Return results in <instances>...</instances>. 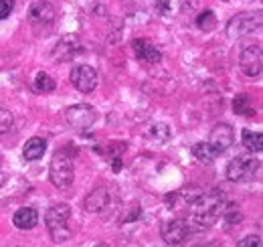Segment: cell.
<instances>
[{"mask_svg": "<svg viewBox=\"0 0 263 247\" xmlns=\"http://www.w3.org/2000/svg\"><path fill=\"white\" fill-rule=\"evenodd\" d=\"M225 205H227V197L221 192V190H211V192H202V197L198 199L195 205H191L195 211H193V217H191V221H186V223H195L197 225V229H204V227H209L211 223H215L221 213H223V209H225Z\"/></svg>", "mask_w": 263, "mask_h": 247, "instance_id": "cell-1", "label": "cell"}, {"mask_svg": "<svg viewBox=\"0 0 263 247\" xmlns=\"http://www.w3.org/2000/svg\"><path fill=\"white\" fill-rule=\"evenodd\" d=\"M71 217V207L65 203H59V205H53L47 209L45 213V225L53 237L55 243H63L71 237V229L67 227V221Z\"/></svg>", "mask_w": 263, "mask_h": 247, "instance_id": "cell-2", "label": "cell"}, {"mask_svg": "<svg viewBox=\"0 0 263 247\" xmlns=\"http://www.w3.org/2000/svg\"><path fill=\"white\" fill-rule=\"evenodd\" d=\"M49 179L59 190H65V188L73 185V179H75L73 156L69 154L67 150L55 152L53 160H51V168H49Z\"/></svg>", "mask_w": 263, "mask_h": 247, "instance_id": "cell-3", "label": "cell"}, {"mask_svg": "<svg viewBox=\"0 0 263 247\" xmlns=\"http://www.w3.org/2000/svg\"><path fill=\"white\" fill-rule=\"evenodd\" d=\"M259 170V162L257 158L247 154L235 156L227 166V179L231 183H241V181H251L255 177V172Z\"/></svg>", "mask_w": 263, "mask_h": 247, "instance_id": "cell-4", "label": "cell"}, {"mask_svg": "<svg viewBox=\"0 0 263 247\" xmlns=\"http://www.w3.org/2000/svg\"><path fill=\"white\" fill-rule=\"evenodd\" d=\"M259 27H261V14L259 12H241L229 21L227 34H229V39L235 41V39H241V37L255 32Z\"/></svg>", "mask_w": 263, "mask_h": 247, "instance_id": "cell-5", "label": "cell"}, {"mask_svg": "<svg viewBox=\"0 0 263 247\" xmlns=\"http://www.w3.org/2000/svg\"><path fill=\"white\" fill-rule=\"evenodd\" d=\"M239 65H241V69H243V73L247 77H259L261 75V65H263L261 47L257 43H247L241 49Z\"/></svg>", "mask_w": 263, "mask_h": 247, "instance_id": "cell-6", "label": "cell"}, {"mask_svg": "<svg viewBox=\"0 0 263 247\" xmlns=\"http://www.w3.org/2000/svg\"><path fill=\"white\" fill-rule=\"evenodd\" d=\"M160 235L168 245H182L191 235V225L182 219H170V221L162 223Z\"/></svg>", "mask_w": 263, "mask_h": 247, "instance_id": "cell-7", "label": "cell"}, {"mask_svg": "<svg viewBox=\"0 0 263 247\" xmlns=\"http://www.w3.org/2000/svg\"><path fill=\"white\" fill-rule=\"evenodd\" d=\"M65 118H67V122H69V126H73L75 130H87V128L93 126L98 114H96V110H93L91 105H87V103H75V105L67 108Z\"/></svg>", "mask_w": 263, "mask_h": 247, "instance_id": "cell-8", "label": "cell"}, {"mask_svg": "<svg viewBox=\"0 0 263 247\" xmlns=\"http://www.w3.org/2000/svg\"><path fill=\"white\" fill-rule=\"evenodd\" d=\"M98 71L89 65H77L71 71V83L75 85V90L81 93H91L98 87Z\"/></svg>", "mask_w": 263, "mask_h": 247, "instance_id": "cell-9", "label": "cell"}, {"mask_svg": "<svg viewBox=\"0 0 263 247\" xmlns=\"http://www.w3.org/2000/svg\"><path fill=\"white\" fill-rule=\"evenodd\" d=\"M233 142H235V132H233V128H231L229 123L221 122L211 130L209 144L217 150V154H221V152L229 150L231 146H233Z\"/></svg>", "mask_w": 263, "mask_h": 247, "instance_id": "cell-10", "label": "cell"}, {"mask_svg": "<svg viewBox=\"0 0 263 247\" xmlns=\"http://www.w3.org/2000/svg\"><path fill=\"white\" fill-rule=\"evenodd\" d=\"M81 51V41L77 34H65L53 49V59L57 61H69Z\"/></svg>", "mask_w": 263, "mask_h": 247, "instance_id": "cell-11", "label": "cell"}, {"mask_svg": "<svg viewBox=\"0 0 263 247\" xmlns=\"http://www.w3.org/2000/svg\"><path fill=\"white\" fill-rule=\"evenodd\" d=\"M29 16L36 25H51L55 21V6L47 0H36L29 8Z\"/></svg>", "mask_w": 263, "mask_h": 247, "instance_id": "cell-12", "label": "cell"}, {"mask_svg": "<svg viewBox=\"0 0 263 247\" xmlns=\"http://www.w3.org/2000/svg\"><path fill=\"white\" fill-rule=\"evenodd\" d=\"M132 49H134V53H136V57H138L140 61L158 63L162 59V53H160L150 41H146V39H136V41H132Z\"/></svg>", "mask_w": 263, "mask_h": 247, "instance_id": "cell-13", "label": "cell"}, {"mask_svg": "<svg viewBox=\"0 0 263 247\" xmlns=\"http://www.w3.org/2000/svg\"><path fill=\"white\" fill-rule=\"evenodd\" d=\"M107 205H109V192H107V188H103V186L91 190V192L85 197V203H83V207H85L87 213H101Z\"/></svg>", "mask_w": 263, "mask_h": 247, "instance_id": "cell-14", "label": "cell"}, {"mask_svg": "<svg viewBox=\"0 0 263 247\" xmlns=\"http://www.w3.org/2000/svg\"><path fill=\"white\" fill-rule=\"evenodd\" d=\"M12 223H14L16 229L29 231V229L36 227V223H39V213H36V209H33V207L18 209V211L14 213V217H12Z\"/></svg>", "mask_w": 263, "mask_h": 247, "instance_id": "cell-15", "label": "cell"}, {"mask_svg": "<svg viewBox=\"0 0 263 247\" xmlns=\"http://www.w3.org/2000/svg\"><path fill=\"white\" fill-rule=\"evenodd\" d=\"M45 150H47V142H45V138H31V140L25 144L23 156H25L27 160H39V158H43Z\"/></svg>", "mask_w": 263, "mask_h": 247, "instance_id": "cell-16", "label": "cell"}, {"mask_svg": "<svg viewBox=\"0 0 263 247\" xmlns=\"http://www.w3.org/2000/svg\"><path fill=\"white\" fill-rule=\"evenodd\" d=\"M263 136L259 132H251V130H243L241 134V142L245 146V150H249L251 154H259L263 150V144H261Z\"/></svg>", "mask_w": 263, "mask_h": 247, "instance_id": "cell-17", "label": "cell"}, {"mask_svg": "<svg viewBox=\"0 0 263 247\" xmlns=\"http://www.w3.org/2000/svg\"><path fill=\"white\" fill-rule=\"evenodd\" d=\"M191 152H193V156L197 158L198 162H204V164H211L215 158H217V150L209 144V142H198V144H195L193 148H191Z\"/></svg>", "mask_w": 263, "mask_h": 247, "instance_id": "cell-18", "label": "cell"}, {"mask_svg": "<svg viewBox=\"0 0 263 247\" xmlns=\"http://www.w3.org/2000/svg\"><path fill=\"white\" fill-rule=\"evenodd\" d=\"M148 138L156 144H166L170 138H172V132L166 123H152L150 130H148Z\"/></svg>", "mask_w": 263, "mask_h": 247, "instance_id": "cell-19", "label": "cell"}, {"mask_svg": "<svg viewBox=\"0 0 263 247\" xmlns=\"http://www.w3.org/2000/svg\"><path fill=\"white\" fill-rule=\"evenodd\" d=\"M233 112L237 116H253V105H251V99L247 93H239L235 99H233Z\"/></svg>", "mask_w": 263, "mask_h": 247, "instance_id": "cell-20", "label": "cell"}, {"mask_svg": "<svg viewBox=\"0 0 263 247\" xmlns=\"http://www.w3.org/2000/svg\"><path fill=\"white\" fill-rule=\"evenodd\" d=\"M55 81H53V77L51 75H47V73H36V77H34V90L39 93H51L55 92Z\"/></svg>", "mask_w": 263, "mask_h": 247, "instance_id": "cell-21", "label": "cell"}, {"mask_svg": "<svg viewBox=\"0 0 263 247\" xmlns=\"http://www.w3.org/2000/svg\"><path fill=\"white\" fill-rule=\"evenodd\" d=\"M221 217H223V221H225L229 227H235V225H239V223L243 221V213L237 209V205H229V203L225 205Z\"/></svg>", "mask_w": 263, "mask_h": 247, "instance_id": "cell-22", "label": "cell"}, {"mask_svg": "<svg viewBox=\"0 0 263 247\" xmlns=\"http://www.w3.org/2000/svg\"><path fill=\"white\" fill-rule=\"evenodd\" d=\"M197 25H198V29H202V31H213L215 25H217V19H215L213 10H204V12H200L197 19Z\"/></svg>", "mask_w": 263, "mask_h": 247, "instance_id": "cell-23", "label": "cell"}, {"mask_svg": "<svg viewBox=\"0 0 263 247\" xmlns=\"http://www.w3.org/2000/svg\"><path fill=\"white\" fill-rule=\"evenodd\" d=\"M202 192H204V190H202V188H198V186H186V188H182V190H180V197L184 199V203H186V205H195L198 199L202 197Z\"/></svg>", "mask_w": 263, "mask_h": 247, "instance_id": "cell-24", "label": "cell"}, {"mask_svg": "<svg viewBox=\"0 0 263 247\" xmlns=\"http://www.w3.org/2000/svg\"><path fill=\"white\" fill-rule=\"evenodd\" d=\"M12 123H14V118H12V114H10L8 110L0 108V134H6V132H10Z\"/></svg>", "mask_w": 263, "mask_h": 247, "instance_id": "cell-25", "label": "cell"}, {"mask_svg": "<svg viewBox=\"0 0 263 247\" xmlns=\"http://www.w3.org/2000/svg\"><path fill=\"white\" fill-rule=\"evenodd\" d=\"M237 245L239 247H261V235H247V237H243Z\"/></svg>", "mask_w": 263, "mask_h": 247, "instance_id": "cell-26", "label": "cell"}, {"mask_svg": "<svg viewBox=\"0 0 263 247\" xmlns=\"http://www.w3.org/2000/svg\"><path fill=\"white\" fill-rule=\"evenodd\" d=\"M12 10H14V0H0V21L8 19Z\"/></svg>", "mask_w": 263, "mask_h": 247, "instance_id": "cell-27", "label": "cell"}, {"mask_svg": "<svg viewBox=\"0 0 263 247\" xmlns=\"http://www.w3.org/2000/svg\"><path fill=\"white\" fill-rule=\"evenodd\" d=\"M6 183V174H4V168H2V156H0V186Z\"/></svg>", "mask_w": 263, "mask_h": 247, "instance_id": "cell-28", "label": "cell"}]
</instances>
